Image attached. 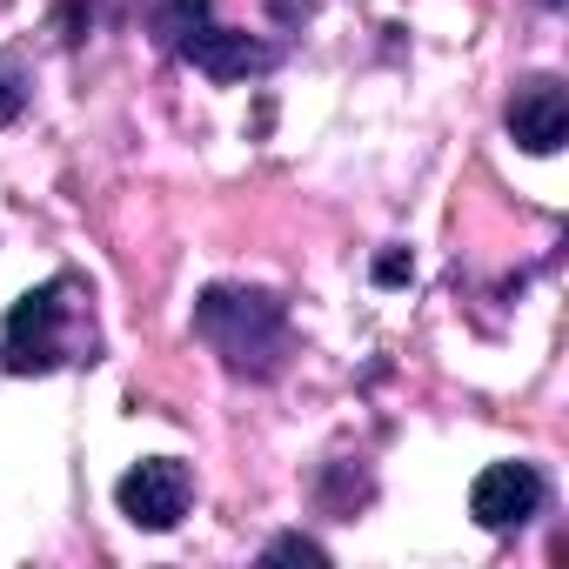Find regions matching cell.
Returning <instances> with one entry per match:
<instances>
[{"label": "cell", "instance_id": "obj_1", "mask_svg": "<svg viewBox=\"0 0 569 569\" xmlns=\"http://www.w3.org/2000/svg\"><path fill=\"white\" fill-rule=\"evenodd\" d=\"M194 336L234 369V376H254L268 382L281 362H289V302L274 289H241V281H214V289L194 296Z\"/></svg>", "mask_w": 569, "mask_h": 569}, {"label": "cell", "instance_id": "obj_2", "mask_svg": "<svg viewBox=\"0 0 569 569\" xmlns=\"http://www.w3.org/2000/svg\"><path fill=\"white\" fill-rule=\"evenodd\" d=\"M74 309H81V281L54 274L41 289H28L8 322H0V369L8 376H54L74 362Z\"/></svg>", "mask_w": 569, "mask_h": 569}, {"label": "cell", "instance_id": "obj_3", "mask_svg": "<svg viewBox=\"0 0 569 569\" xmlns=\"http://www.w3.org/2000/svg\"><path fill=\"white\" fill-rule=\"evenodd\" d=\"M208 8H214V0H161V14H154L161 41L188 68H201L208 81H254V74H268L274 68V48L234 34V28H214Z\"/></svg>", "mask_w": 569, "mask_h": 569}, {"label": "cell", "instance_id": "obj_4", "mask_svg": "<svg viewBox=\"0 0 569 569\" xmlns=\"http://www.w3.org/2000/svg\"><path fill=\"white\" fill-rule=\"evenodd\" d=\"M188 496H194V476H188V462H174V456H148V462H134V469L114 482L121 516H128L134 529H148V536L174 529V522L188 516Z\"/></svg>", "mask_w": 569, "mask_h": 569}, {"label": "cell", "instance_id": "obj_5", "mask_svg": "<svg viewBox=\"0 0 569 569\" xmlns=\"http://www.w3.org/2000/svg\"><path fill=\"white\" fill-rule=\"evenodd\" d=\"M542 509V476L529 462H489L469 489V516L482 529H522Z\"/></svg>", "mask_w": 569, "mask_h": 569}, {"label": "cell", "instance_id": "obj_6", "mask_svg": "<svg viewBox=\"0 0 569 569\" xmlns=\"http://www.w3.org/2000/svg\"><path fill=\"white\" fill-rule=\"evenodd\" d=\"M562 134H569V94H562V81H549V74L522 81L516 101H509V141L522 154H556Z\"/></svg>", "mask_w": 569, "mask_h": 569}, {"label": "cell", "instance_id": "obj_7", "mask_svg": "<svg viewBox=\"0 0 569 569\" xmlns=\"http://www.w3.org/2000/svg\"><path fill=\"white\" fill-rule=\"evenodd\" d=\"M28 114V61L21 48H0V128Z\"/></svg>", "mask_w": 569, "mask_h": 569}, {"label": "cell", "instance_id": "obj_8", "mask_svg": "<svg viewBox=\"0 0 569 569\" xmlns=\"http://www.w3.org/2000/svg\"><path fill=\"white\" fill-rule=\"evenodd\" d=\"M281 556H302V562H329V549H322L316 536H274V542L261 549V562H281Z\"/></svg>", "mask_w": 569, "mask_h": 569}, {"label": "cell", "instance_id": "obj_9", "mask_svg": "<svg viewBox=\"0 0 569 569\" xmlns=\"http://www.w3.org/2000/svg\"><path fill=\"white\" fill-rule=\"evenodd\" d=\"M409 274H416V261H409L402 248H389V254L376 261V281H382V289H402V281H409Z\"/></svg>", "mask_w": 569, "mask_h": 569}]
</instances>
